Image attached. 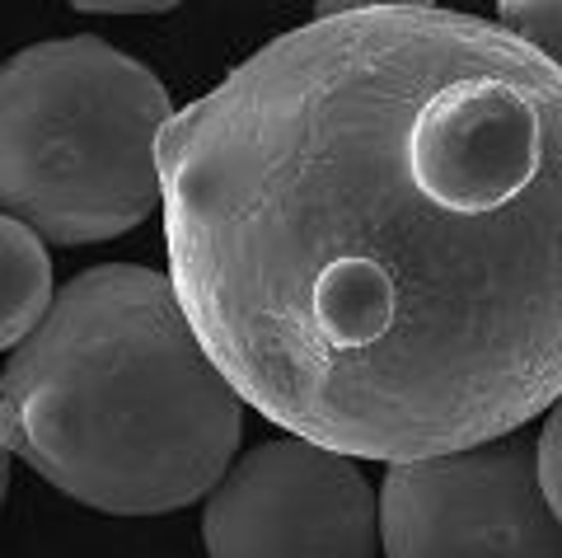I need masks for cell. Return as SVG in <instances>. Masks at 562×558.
I'll use <instances>...</instances> for the list:
<instances>
[{
    "label": "cell",
    "mask_w": 562,
    "mask_h": 558,
    "mask_svg": "<svg viewBox=\"0 0 562 558\" xmlns=\"http://www.w3.org/2000/svg\"><path fill=\"white\" fill-rule=\"evenodd\" d=\"M160 174L169 282L281 432L403 465L562 399V71L502 20L319 5Z\"/></svg>",
    "instance_id": "6da1fadb"
},
{
    "label": "cell",
    "mask_w": 562,
    "mask_h": 558,
    "mask_svg": "<svg viewBox=\"0 0 562 558\" xmlns=\"http://www.w3.org/2000/svg\"><path fill=\"white\" fill-rule=\"evenodd\" d=\"M244 409L173 282L136 264L70 277L0 371L5 450L109 516L211 498L239 460Z\"/></svg>",
    "instance_id": "7a4b0ae2"
},
{
    "label": "cell",
    "mask_w": 562,
    "mask_h": 558,
    "mask_svg": "<svg viewBox=\"0 0 562 558\" xmlns=\"http://www.w3.org/2000/svg\"><path fill=\"white\" fill-rule=\"evenodd\" d=\"M169 90L94 33L14 52L0 71V202L47 244H103L165 207Z\"/></svg>",
    "instance_id": "3957f363"
},
{
    "label": "cell",
    "mask_w": 562,
    "mask_h": 558,
    "mask_svg": "<svg viewBox=\"0 0 562 558\" xmlns=\"http://www.w3.org/2000/svg\"><path fill=\"white\" fill-rule=\"evenodd\" d=\"M380 535L384 558H562L539 442L512 432L390 465L380 479Z\"/></svg>",
    "instance_id": "277c9868"
},
{
    "label": "cell",
    "mask_w": 562,
    "mask_h": 558,
    "mask_svg": "<svg viewBox=\"0 0 562 558\" xmlns=\"http://www.w3.org/2000/svg\"><path fill=\"white\" fill-rule=\"evenodd\" d=\"M202 545L206 558H380V493L342 450L258 442L211 488Z\"/></svg>",
    "instance_id": "5b68a950"
},
{
    "label": "cell",
    "mask_w": 562,
    "mask_h": 558,
    "mask_svg": "<svg viewBox=\"0 0 562 558\" xmlns=\"http://www.w3.org/2000/svg\"><path fill=\"white\" fill-rule=\"evenodd\" d=\"M0 343L20 347L33 328H38L52 305H57V282H52V258L47 239L33 225L5 216L0 221Z\"/></svg>",
    "instance_id": "8992f818"
},
{
    "label": "cell",
    "mask_w": 562,
    "mask_h": 558,
    "mask_svg": "<svg viewBox=\"0 0 562 558\" xmlns=\"http://www.w3.org/2000/svg\"><path fill=\"white\" fill-rule=\"evenodd\" d=\"M497 20L562 71V0H506Z\"/></svg>",
    "instance_id": "52a82bcc"
},
{
    "label": "cell",
    "mask_w": 562,
    "mask_h": 558,
    "mask_svg": "<svg viewBox=\"0 0 562 558\" xmlns=\"http://www.w3.org/2000/svg\"><path fill=\"white\" fill-rule=\"evenodd\" d=\"M539 479H543V493H549L553 512L562 521V399L543 417V432H539Z\"/></svg>",
    "instance_id": "ba28073f"
},
{
    "label": "cell",
    "mask_w": 562,
    "mask_h": 558,
    "mask_svg": "<svg viewBox=\"0 0 562 558\" xmlns=\"http://www.w3.org/2000/svg\"><path fill=\"white\" fill-rule=\"evenodd\" d=\"M80 14H165L169 5H76Z\"/></svg>",
    "instance_id": "9c48e42d"
}]
</instances>
